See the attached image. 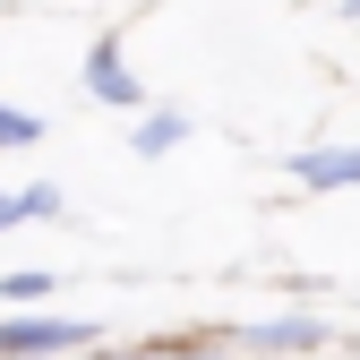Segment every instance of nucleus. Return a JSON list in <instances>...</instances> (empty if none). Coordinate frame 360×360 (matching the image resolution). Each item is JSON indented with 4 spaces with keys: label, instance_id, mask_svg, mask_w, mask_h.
<instances>
[{
    "label": "nucleus",
    "instance_id": "obj_3",
    "mask_svg": "<svg viewBox=\"0 0 360 360\" xmlns=\"http://www.w3.org/2000/svg\"><path fill=\"white\" fill-rule=\"evenodd\" d=\"M292 180L300 189H360V146H300Z\"/></svg>",
    "mask_w": 360,
    "mask_h": 360
},
{
    "label": "nucleus",
    "instance_id": "obj_6",
    "mask_svg": "<svg viewBox=\"0 0 360 360\" xmlns=\"http://www.w3.org/2000/svg\"><path fill=\"white\" fill-rule=\"evenodd\" d=\"M180 138H189V112H172V103H163V112H146V120H138V155H146V163H155V155H172V146H180Z\"/></svg>",
    "mask_w": 360,
    "mask_h": 360
},
{
    "label": "nucleus",
    "instance_id": "obj_2",
    "mask_svg": "<svg viewBox=\"0 0 360 360\" xmlns=\"http://www.w3.org/2000/svg\"><path fill=\"white\" fill-rule=\"evenodd\" d=\"M86 95H95V103H112V112H146V86L129 77L120 34H95V52H86Z\"/></svg>",
    "mask_w": 360,
    "mask_h": 360
},
{
    "label": "nucleus",
    "instance_id": "obj_10",
    "mask_svg": "<svg viewBox=\"0 0 360 360\" xmlns=\"http://www.w3.org/2000/svg\"><path fill=\"white\" fill-rule=\"evenodd\" d=\"M343 9H352V18H360V0H343Z\"/></svg>",
    "mask_w": 360,
    "mask_h": 360
},
{
    "label": "nucleus",
    "instance_id": "obj_9",
    "mask_svg": "<svg viewBox=\"0 0 360 360\" xmlns=\"http://www.w3.org/2000/svg\"><path fill=\"white\" fill-rule=\"evenodd\" d=\"M155 360H206V352H155Z\"/></svg>",
    "mask_w": 360,
    "mask_h": 360
},
{
    "label": "nucleus",
    "instance_id": "obj_5",
    "mask_svg": "<svg viewBox=\"0 0 360 360\" xmlns=\"http://www.w3.org/2000/svg\"><path fill=\"white\" fill-rule=\"evenodd\" d=\"M52 214H60V189H52V180H34V189L0 198V232H18V223H52Z\"/></svg>",
    "mask_w": 360,
    "mask_h": 360
},
{
    "label": "nucleus",
    "instance_id": "obj_7",
    "mask_svg": "<svg viewBox=\"0 0 360 360\" xmlns=\"http://www.w3.org/2000/svg\"><path fill=\"white\" fill-rule=\"evenodd\" d=\"M0 300H18V309H43V300H52V275H43V266H18V275H0Z\"/></svg>",
    "mask_w": 360,
    "mask_h": 360
},
{
    "label": "nucleus",
    "instance_id": "obj_8",
    "mask_svg": "<svg viewBox=\"0 0 360 360\" xmlns=\"http://www.w3.org/2000/svg\"><path fill=\"white\" fill-rule=\"evenodd\" d=\"M43 138V120L34 112H9V103H0V146H34Z\"/></svg>",
    "mask_w": 360,
    "mask_h": 360
},
{
    "label": "nucleus",
    "instance_id": "obj_1",
    "mask_svg": "<svg viewBox=\"0 0 360 360\" xmlns=\"http://www.w3.org/2000/svg\"><path fill=\"white\" fill-rule=\"evenodd\" d=\"M77 343H95L86 318H9L0 326V360H43V352H77Z\"/></svg>",
    "mask_w": 360,
    "mask_h": 360
},
{
    "label": "nucleus",
    "instance_id": "obj_4",
    "mask_svg": "<svg viewBox=\"0 0 360 360\" xmlns=\"http://www.w3.org/2000/svg\"><path fill=\"white\" fill-rule=\"evenodd\" d=\"M249 343H257V352H318L326 326H318V318H275V326H249Z\"/></svg>",
    "mask_w": 360,
    "mask_h": 360
}]
</instances>
